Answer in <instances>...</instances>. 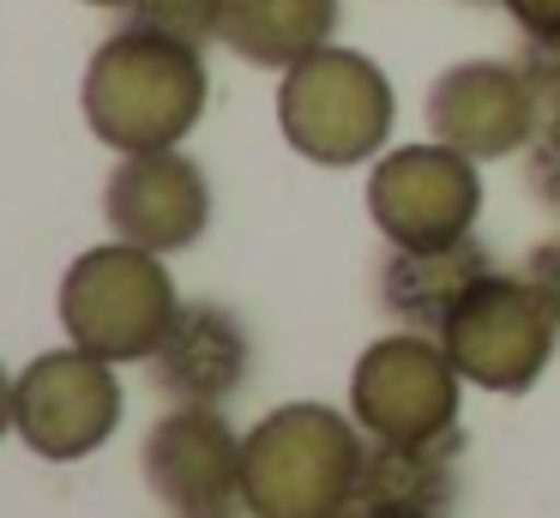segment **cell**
<instances>
[{
    "mask_svg": "<svg viewBox=\"0 0 560 518\" xmlns=\"http://www.w3.org/2000/svg\"><path fill=\"white\" fill-rule=\"evenodd\" d=\"M350 416L368 440L392 446H434L452 440L464 416V373L452 368L446 344L434 332H398L374 337L350 368Z\"/></svg>",
    "mask_w": 560,
    "mask_h": 518,
    "instance_id": "cell-5",
    "label": "cell"
},
{
    "mask_svg": "<svg viewBox=\"0 0 560 518\" xmlns=\"http://www.w3.org/2000/svg\"><path fill=\"white\" fill-rule=\"evenodd\" d=\"M524 277L542 289V301L555 308V320H560V229H555L548 241H536V248H530V260H524Z\"/></svg>",
    "mask_w": 560,
    "mask_h": 518,
    "instance_id": "cell-19",
    "label": "cell"
},
{
    "mask_svg": "<svg viewBox=\"0 0 560 518\" xmlns=\"http://www.w3.org/2000/svg\"><path fill=\"white\" fill-rule=\"evenodd\" d=\"M368 217L386 235V248H446L476 235L482 163L440 139L392 145L368 169Z\"/></svg>",
    "mask_w": 560,
    "mask_h": 518,
    "instance_id": "cell-8",
    "label": "cell"
},
{
    "mask_svg": "<svg viewBox=\"0 0 560 518\" xmlns=\"http://www.w3.org/2000/svg\"><path fill=\"white\" fill-rule=\"evenodd\" d=\"M422 120H428V139L452 145L476 163H500V157H524V145L536 139L542 96L530 91L518 60L476 55V60H452L428 84Z\"/></svg>",
    "mask_w": 560,
    "mask_h": 518,
    "instance_id": "cell-9",
    "label": "cell"
},
{
    "mask_svg": "<svg viewBox=\"0 0 560 518\" xmlns=\"http://www.w3.org/2000/svg\"><path fill=\"white\" fill-rule=\"evenodd\" d=\"M524 187L542 211L560 217V108H548L536 139L524 145Z\"/></svg>",
    "mask_w": 560,
    "mask_h": 518,
    "instance_id": "cell-17",
    "label": "cell"
},
{
    "mask_svg": "<svg viewBox=\"0 0 560 518\" xmlns=\"http://www.w3.org/2000/svg\"><path fill=\"white\" fill-rule=\"evenodd\" d=\"M139 476L151 500L175 518L194 513H235L242 506V434L218 404H170L145 428Z\"/></svg>",
    "mask_w": 560,
    "mask_h": 518,
    "instance_id": "cell-10",
    "label": "cell"
},
{
    "mask_svg": "<svg viewBox=\"0 0 560 518\" xmlns=\"http://www.w3.org/2000/svg\"><path fill=\"white\" fill-rule=\"evenodd\" d=\"M464 7H500V0H464Z\"/></svg>",
    "mask_w": 560,
    "mask_h": 518,
    "instance_id": "cell-24",
    "label": "cell"
},
{
    "mask_svg": "<svg viewBox=\"0 0 560 518\" xmlns=\"http://www.w3.org/2000/svg\"><path fill=\"white\" fill-rule=\"evenodd\" d=\"M518 36H560V0H500Z\"/></svg>",
    "mask_w": 560,
    "mask_h": 518,
    "instance_id": "cell-20",
    "label": "cell"
},
{
    "mask_svg": "<svg viewBox=\"0 0 560 518\" xmlns=\"http://www.w3.org/2000/svg\"><path fill=\"white\" fill-rule=\"evenodd\" d=\"M488 272H494V253L476 235H464V241H446V248H386L374 289H380V308L398 325L440 337V325L452 320V308H458Z\"/></svg>",
    "mask_w": 560,
    "mask_h": 518,
    "instance_id": "cell-13",
    "label": "cell"
},
{
    "mask_svg": "<svg viewBox=\"0 0 560 518\" xmlns=\"http://www.w3.org/2000/svg\"><path fill=\"white\" fill-rule=\"evenodd\" d=\"M13 385H19V373H7V361H0V440L13 434Z\"/></svg>",
    "mask_w": 560,
    "mask_h": 518,
    "instance_id": "cell-21",
    "label": "cell"
},
{
    "mask_svg": "<svg viewBox=\"0 0 560 518\" xmlns=\"http://www.w3.org/2000/svg\"><path fill=\"white\" fill-rule=\"evenodd\" d=\"M362 518H410V513H362Z\"/></svg>",
    "mask_w": 560,
    "mask_h": 518,
    "instance_id": "cell-23",
    "label": "cell"
},
{
    "mask_svg": "<svg viewBox=\"0 0 560 518\" xmlns=\"http://www.w3.org/2000/svg\"><path fill=\"white\" fill-rule=\"evenodd\" d=\"M458 446L464 434L434 446H392L368 440L355 518L362 513H410V518H446L458 506Z\"/></svg>",
    "mask_w": 560,
    "mask_h": 518,
    "instance_id": "cell-14",
    "label": "cell"
},
{
    "mask_svg": "<svg viewBox=\"0 0 560 518\" xmlns=\"http://www.w3.org/2000/svg\"><path fill=\"white\" fill-rule=\"evenodd\" d=\"M127 24H145L187 48H211L223 36V0H133Z\"/></svg>",
    "mask_w": 560,
    "mask_h": 518,
    "instance_id": "cell-16",
    "label": "cell"
},
{
    "mask_svg": "<svg viewBox=\"0 0 560 518\" xmlns=\"http://www.w3.org/2000/svg\"><path fill=\"white\" fill-rule=\"evenodd\" d=\"M85 7H121V12H127V7H133V0H85Z\"/></svg>",
    "mask_w": 560,
    "mask_h": 518,
    "instance_id": "cell-22",
    "label": "cell"
},
{
    "mask_svg": "<svg viewBox=\"0 0 560 518\" xmlns=\"http://www.w3.org/2000/svg\"><path fill=\"white\" fill-rule=\"evenodd\" d=\"M530 79V91L542 96V115L560 108V36H518V55H512Z\"/></svg>",
    "mask_w": 560,
    "mask_h": 518,
    "instance_id": "cell-18",
    "label": "cell"
},
{
    "mask_svg": "<svg viewBox=\"0 0 560 518\" xmlns=\"http://www.w3.org/2000/svg\"><path fill=\"white\" fill-rule=\"evenodd\" d=\"M194 518H235V513H194Z\"/></svg>",
    "mask_w": 560,
    "mask_h": 518,
    "instance_id": "cell-25",
    "label": "cell"
},
{
    "mask_svg": "<svg viewBox=\"0 0 560 518\" xmlns=\"http://www.w3.org/2000/svg\"><path fill=\"white\" fill-rule=\"evenodd\" d=\"M55 313H61L67 344L127 368V361L158 356V344L182 313V289H175L163 253L109 235L67 265L61 289H55Z\"/></svg>",
    "mask_w": 560,
    "mask_h": 518,
    "instance_id": "cell-4",
    "label": "cell"
},
{
    "mask_svg": "<svg viewBox=\"0 0 560 518\" xmlns=\"http://www.w3.org/2000/svg\"><path fill=\"white\" fill-rule=\"evenodd\" d=\"M211 103L206 79V48L170 43V36L145 31V24H121L109 31L85 60L79 79V108L97 145L115 157L133 151H170L199 127Z\"/></svg>",
    "mask_w": 560,
    "mask_h": 518,
    "instance_id": "cell-1",
    "label": "cell"
},
{
    "mask_svg": "<svg viewBox=\"0 0 560 518\" xmlns=\"http://www.w3.org/2000/svg\"><path fill=\"white\" fill-rule=\"evenodd\" d=\"M247 361H254V337L235 320V308L223 301H182L170 337L158 344V356L145 361L151 385H158L170 404H230L247 380Z\"/></svg>",
    "mask_w": 560,
    "mask_h": 518,
    "instance_id": "cell-12",
    "label": "cell"
},
{
    "mask_svg": "<svg viewBox=\"0 0 560 518\" xmlns=\"http://www.w3.org/2000/svg\"><path fill=\"white\" fill-rule=\"evenodd\" d=\"M398 96L374 55L326 43L278 72V133L295 157L319 169L374 163L392 139Z\"/></svg>",
    "mask_w": 560,
    "mask_h": 518,
    "instance_id": "cell-3",
    "label": "cell"
},
{
    "mask_svg": "<svg viewBox=\"0 0 560 518\" xmlns=\"http://www.w3.org/2000/svg\"><path fill=\"white\" fill-rule=\"evenodd\" d=\"M103 223L115 241H133L145 253H187L211 229V181L182 145L170 151L115 157L103 181Z\"/></svg>",
    "mask_w": 560,
    "mask_h": 518,
    "instance_id": "cell-11",
    "label": "cell"
},
{
    "mask_svg": "<svg viewBox=\"0 0 560 518\" xmlns=\"http://www.w3.org/2000/svg\"><path fill=\"white\" fill-rule=\"evenodd\" d=\"M440 344H446L452 368L464 373V385L494 398H524L555 361L560 320L530 277L494 265L452 308V320L440 325Z\"/></svg>",
    "mask_w": 560,
    "mask_h": 518,
    "instance_id": "cell-6",
    "label": "cell"
},
{
    "mask_svg": "<svg viewBox=\"0 0 560 518\" xmlns=\"http://www.w3.org/2000/svg\"><path fill=\"white\" fill-rule=\"evenodd\" d=\"M368 434L350 410L278 404L242 434V513L247 518H355Z\"/></svg>",
    "mask_w": 560,
    "mask_h": 518,
    "instance_id": "cell-2",
    "label": "cell"
},
{
    "mask_svg": "<svg viewBox=\"0 0 560 518\" xmlns=\"http://www.w3.org/2000/svg\"><path fill=\"white\" fill-rule=\"evenodd\" d=\"M121 410L127 392L115 361L79 344L31 356L13 385V434L49 464H79V458L103 452L121 428Z\"/></svg>",
    "mask_w": 560,
    "mask_h": 518,
    "instance_id": "cell-7",
    "label": "cell"
},
{
    "mask_svg": "<svg viewBox=\"0 0 560 518\" xmlns=\"http://www.w3.org/2000/svg\"><path fill=\"white\" fill-rule=\"evenodd\" d=\"M338 0H223V36L235 60L283 72L302 55L338 43Z\"/></svg>",
    "mask_w": 560,
    "mask_h": 518,
    "instance_id": "cell-15",
    "label": "cell"
}]
</instances>
